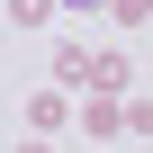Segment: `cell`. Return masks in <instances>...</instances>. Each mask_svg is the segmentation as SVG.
I'll return each mask as SVG.
<instances>
[{"label": "cell", "instance_id": "1", "mask_svg": "<svg viewBox=\"0 0 153 153\" xmlns=\"http://www.w3.org/2000/svg\"><path fill=\"white\" fill-rule=\"evenodd\" d=\"M72 9H90V0H72Z\"/></svg>", "mask_w": 153, "mask_h": 153}]
</instances>
